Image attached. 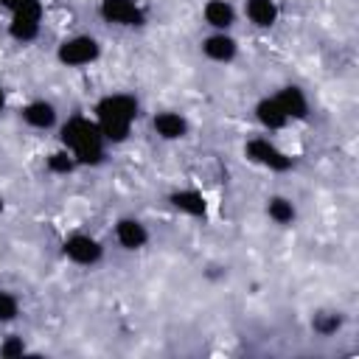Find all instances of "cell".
I'll return each mask as SVG.
<instances>
[{
  "label": "cell",
  "instance_id": "20",
  "mask_svg": "<svg viewBox=\"0 0 359 359\" xmlns=\"http://www.w3.org/2000/svg\"><path fill=\"white\" fill-rule=\"evenodd\" d=\"M17 317V300L8 292H0V320H14Z\"/></svg>",
  "mask_w": 359,
  "mask_h": 359
},
{
  "label": "cell",
  "instance_id": "2",
  "mask_svg": "<svg viewBox=\"0 0 359 359\" xmlns=\"http://www.w3.org/2000/svg\"><path fill=\"white\" fill-rule=\"evenodd\" d=\"M101 129L87 118H70L62 129V140L73 149L79 163H98L104 157L101 151Z\"/></svg>",
  "mask_w": 359,
  "mask_h": 359
},
{
  "label": "cell",
  "instance_id": "13",
  "mask_svg": "<svg viewBox=\"0 0 359 359\" xmlns=\"http://www.w3.org/2000/svg\"><path fill=\"white\" fill-rule=\"evenodd\" d=\"M171 205L191 216H205V196L199 191H177L171 194Z\"/></svg>",
  "mask_w": 359,
  "mask_h": 359
},
{
  "label": "cell",
  "instance_id": "19",
  "mask_svg": "<svg viewBox=\"0 0 359 359\" xmlns=\"http://www.w3.org/2000/svg\"><path fill=\"white\" fill-rule=\"evenodd\" d=\"M48 165H50V171H56V174H67V171H73V160H70L65 151H56V154H50Z\"/></svg>",
  "mask_w": 359,
  "mask_h": 359
},
{
  "label": "cell",
  "instance_id": "1",
  "mask_svg": "<svg viewBox=\"0 0 359 359\" xmlns=\"http://www.w3.org/2000/svg\"><path fill=\"white\" fill-rule=\"evenodd\" d=\"M98 129L107 140L121 143L129 135V126L137 115V101L132 95H107L98 107Z\"/></svg>",
  "mask_w": 359,
  "mask_h": 359
},
{
  "label": "cell",
  "instance_id": "11",
  "mask_svg": "<svg viewBox=\"0 0 359 359\" xmlns=\"http://www.w3.org/2000/svg\"><path fill=\"white\" fill-rule=\"evenodd\" d=\"M22 118H25L31 126H36V129H48V126L56 121V109H53L48 101H34V104H28V107L22 109Z\"/></svg>",
  "mask_w": 359,
  "mask_h": 359
},
{
  "label": "cell",
  "instance_id": "14",
  "mask_svg": "<svg viewBox=\"0 0 359 359\" xmlns=\"http://www.w3.org/2000/svg\"><path fill=\"white\" fill-rule=\"evenodd\" d=\"M255 112H258V121H261L264 126H269V129H280V126L289 121L286 112L278 107L275 98H264V101L255 107Z\"/></svg>",
  "mask_w": 359,
  "mask_h": 359
},
{
  "label": "cell",
  "instance_id": "12",
  "mask_svg": "<svg viewBox=\"0 0 359 359\" xmlns=\"http://www.w3.org/2000/svg\"><path fill=\"white\" fill-rule=\"evenodd\" d=\"M202 48H205V53H208L210 59H216V62H230V59L236 56V42H233L230 36H224V34L208 36Z\"/></svg>",
  "mask_w": 359,
  "mask_h": 359
},
{
  "label": "cell",
  "instance_id": "5",
  "mask_svg": "<svg viewBox=\"0 0 359 359\" xmlns=\"http://www.w3.org/2000/svg\"><path fill=\"white\" fill-rule=\"evenodd\" d=\"M247 154L255 160V163H261V165H266V168H272V171H286V168H292V160L283 154V151H278L269 140H250L247 143Z\"/></svg>",
  "mask_w": 359,
  "mask_h": 359
},
{
  "label": "cell",
  "instance_id": "18",
  "mask_svg": "<svg viewBox=\"0 0 359 359\" xmlns=\"http://www.w3.org/2000/svg\"><path fill=\"white\" fill-rule=\"evenodd\" d=\"M339 328V317L337 314H317L314 317V331L320 334H334Z\"/></svg>",
  "mask_w": 359,
  "mask_h": 359
},
{
  "label": "cell",
  "instance_id": "4",
  "mask_svg": "<svg viewBox=\"0 0 359 359\" xmlns=\"http://www.w3.org/2000/svg\"><path fill=\"white\" fill-rule=\"evenodd\" d=\"M39 17H42L39 0H31V3H25L22 8H17V11H14V20H11V28H8L11 36H14V39H22V42L34 39L36 31H39Z\"/></svg>",
  "mask_w": 359,
  "mask_h": 359
},
{
  "label": "cell",
  "instance_id": "22",
  "mask_svg": "<svg viewBox=\"0 0 359 359\" xmlns=\"http://www.w3.org/2000/svg\"><path fill=\"white\" fill-rule=\"evenodd\" d=\"M6 8H11V11H17V8H22L25 3H31V0H0Z\"/></svg>",
  "mask_w": 359,
  "mask_h": 359
},
{
  "label": "cell",
  "instance_id": "16",
  "mask_svg": "<svg viewBox=\"0 0 359 359\" xmlns=\"http://www.w3.org/2000/svg\"><path fill=\"white\" fill-rule=\"evenodd\" d=\"M205 20L213 28H227V25H233V6L224 0H210L205 6Z\"/></svg>",
  "mask_w": 359,
  "mask_h": 359
},
{
  "label": "cell",
  "instance_id": "17",
  "mask_svg": "<svg viewBox=\"0 0 359 359\" xmlns=\"http://www.w3.org/2000/svg\"><path fill=\"white\" fill-rule=\"evenodd\" d=\"M269 216H272L278 224H289V222L294 219V208H292L289 199L275 196V199H269Z\"/></svg>",
  "mask_w": 359,
  "mask_h": 359
},
{
  "label": "cell",
  "instance_id": "9",
  "mask_svg": "<svg viewBox=\"0 0 359 359\" xmlns=\"http://www.w3.org/2000/svg\"><path fill=\"white\" fill-rule=\"evenodd\" d=\"M115 233H118V241H121L126 250H137V247L146 244V230H143V224L135 222V219H121L118 227H115Z\"/></svg>",
  "mask_w": 359,
  "mask_h": 359
},
{
  "label": "cell",
  "instance_id": "10",
  "mask_svg": "<svg viewBox=\"0 0 359 359\" xmlns=\"http://www.w3.org/2000/svg\"><path fill=\"white\" fill-rule=\"evenodd\" d=\"M154 129L160 137L174 140V137H182L188 132V123L177 112H160V115H154Z\"/></svg>",
  "mask_w": 359,
  "mask_h": 359
},
{
  "label": "cell",
  "instance_id": "3",
  "mask_svg": "<svg viewBox=\"0 0 359 359\" xmlns=\"http://www.w3.org/2000/svg\"><path fill=\"white\" fill-rule=\"evenodd\" d=\"M95 56H98V42L93 36H76V39H67L59 45V62L70 65V67L87 65Z\"/></svg>",
  "mask_w": 359,
  "mask_h": 359
},
{
  "label": "cell",
  "instance_id": "21",
  "mask_svg": "<svg viewBox=\"0 0 359 359\" xmlns=\"http://www.w3.org/2000/svg\"><path fill=\"white\" fill-rule=\"evenodd\" d=\"M25 353V345H22V339H17V337H11V339H6L3 342V348H0V356H22Z\"/></svg>",
  "mask_w": 359,
  "mask_h": 359
},
{
  "label": "cell",
  "instance_id": "7",
  "mask_svg": "<svg viewBox=\"0 0 359 359\" xmlns=\"http://www.w3.org/2000/svg\"><path fill=\"white\" fill-rule=\"evenodd\" d=\"M65 252L76 264H95L101 258V244L90 236H73V238L65 241Z\"/></svg>",
  "mask_w": 359,
  "mask_h": 359
},
{
  "label": "cell",
  "instance_id": "23",
  "mask_svg": "<svg viewBox=\"0 0 359 359\" xmlns=\"http://www.w3.org/2000/svg\"><path fill=\"white\" fill-rule=\"evenodd\" d=\"M0 109H3V87H0Z\"/></svg>",
  "mask_w": 359,
  "mask_h": 359
},
{
  "label": "cell",
  "instance_id": "6",
  "mask_svg": "<svg viewBox=\"0 0 359 359\" xmlns=\"http://www.w3.org/2000/svg\"><path fill=\"white\" fill-rule=\"evenodd\" d=\"M101 14L118 25H143V11L132 0H101Z\"/></svg>",
  "mask_w": 359,
  "mask_h": 359
},
{
  "label": "cell",
  "instance_id": "8",
  "mask_svg": "<svg viewBox=\"0 0 359 359\" xmlns=\"http://www.w3.org/2000/svg\"><path fill=\"white\" fill-rule=\"evenodd\" d=\"M278 107L286 112V118H303L306 115V95L297 90V87H283L278 95H275Z\"/></svg>",
  "mask_w": 359,
  "mask_h": 359
},
{
  "label": "cell",
  "instance_id": "15",
  "mask_svg": "<svg viewBox=\"0 0 359 359\" xmlns=\"http://www.w3.org/2000/svg\"><path fill=\"white\" fill-rule=\"evenodd\" d=\"M247 17L255 22V25H272L275 17H278V8L272 0H247Z\"/></svg>",
  "mask_w": 359,
  "mask_h": 359
}]
</instances>
